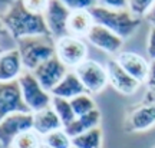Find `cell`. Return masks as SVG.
Listing matches in <instances>:
<instances>
[{"mask_svg": "<svg viewBox=\"0 0 155 148\" xmlns=\"http://www.w3.org/2000/svg\"><path fill=\"white\" fill-rule=\"evenodd\" d=\"M2 25L16 42L28 36L50 35L45 15L30 12L25 2H10L2 13Z\"/></svg>", "mask_w": 155, "mask_h": 148, "instance_id": "1", "label": "cell"}, {"mask_svg": "<svg viewBox=\"0 0 155 148\" xmlns=\"http://www.w3.org/2000/svg\"><path fill=\"white\" fill-rule=\"evenodd\" d=\"M25 71L35 72L40 65L56 56V40L50 35L28 36L16 42Z\"/></svg>", "mask_w": 155, "mask_h": 148, "instance_id": "2", "label": "cell"}, {"mask_svg": "<svg viewBox=\"0 0 155 148\" xmlns=\"http://www.w3.org/2000/svg\"><path fill=\"white\" fill-rule=\"evenodd\" d=\"M89 12H91V15L94 17L95 23L111 29L112 32H115L124 40L131 38L134 33L139 29L141 22H142V19L135 17L129 12V9L111 10V9H106L102 5H99V2Z\"/></svg>", "mask_w": 155, "mask_h": 148, "instance_id": "3", "label": "cell"}, {"mask_svg": "<svg viewBox=\"0 0 155 148\" xmlns=\"http://www.w3.org/2000/svg\"><path fill=\"white\" fill-rule=\"evenodd\" d=\"M19 85L22 89V95L26 105L29 106L30 112H39L42 109H46L52 105V93L48 92L46 89L40 85L33 72L25 71L22 76L19 78Z\"/></svg>", "mask_w": 155, "mask_h": 148, "instance_id": "4", "label": "cell"}, {"mask_svg": "<svg viewBox=\"0 0 155 148\" xmlns=\"http://www.w3.org/2000/svg\"><path fill=\"white\" fill-rule=\"evenodd\" d=\"M56 56L66 65L69 71H75L88 59V45L81 38L68 35L56 40Z\"/></svg>", "mask_w": 155, "mask_h": 148, "instance_id": "5", "label": "cell"}, {"mask_svg": "<svg viewBox=\"0 0 155 148\" xmlns=\"http://www.w3.org/2000/svg\"><path fill=\"white\" fill-rule=\"evenodd\" d=\"M75 72H76V75L79 76L81 82L83 83L88 93L101 92L109 83L106 68L94 59H86L83 63L78 66Z\"/></svg>", "mask_w": 155, "mask_h": 148, "instance_id": "6", "label": "cell"}, {"mask_svg": "<svg viewBox=\"0 0 155 148\" xmlns=\"http://www.w3.org/2000/svg\"><path fill=\"white\" fill-rule=\"evenodd\" d=\"M33 130V114L22 112L2 118L0 124V143L2 148H10L13 141L20 134Z\"/></svg>", "mask_w": 155, "mask_h": 148, "instance_id": "7", "label": "cell"}, {"mask_svg": "<svg viewBox=\"0 0 155 148\" xmlns=\"http://www.w3.org/2000/svg\"><path fill=\"white\" fill-rule=\"evenodd\" d=\"M30 112L22 95V89L17 81L0 83V115L6 118L13 114ZM33 114V112H32Z\"/></svg>", "mask_w": 155, "mask_h": 148, "instance_id": "8", "label": "cell"}, {"mask_svg": "<svg viewBox=\"0 0 155 148\" xmlns=\"http://www.w3.org/2000/svg\"><path fill=\"white\" fill-rule=\"evenodd\" d=\"M72 10L68 9L63 2H49L48 9L45 12V20L48 25L50 36L58 40L69 35L68 32V23Z\"/></svg>", "mask_w": 155, "mask_h": 148, "instance_id": "9", "label": "cell"}, {"mask_svg": "<svg viewBox=\"0 0 155 148\" xmlns=\"http://www.w3.org/2000/svg\"><path fill=\"white\" fill-rule=\"evenodd\" d=\"M155 125V105L154 104H141L135 105L127 114L124 130L127 132H142Z\"/></svg>", "mask_w": 155, "mask_h": 148, "instance_id": "10", "label": "cell"}, {"mask_svg": "<svg viewBox=\"0 0 155 148\" xmlns=\"http://www.w3.org/2000/svg\"><path fill=\"white\" fill-rule=\"evenodd\" d=\"M68 72L69 69L66 68V65L58 56H55L39 66L33 72V75L48 92H52L62 82V79L66 76Z\"/></svg>", "mask_w": 155, "mask_h": 148, "instance_id": "11", "label": "cell"}, {"mask_svg": "<svg viewBox=\"0 0 155 148\" xmlns=\"http://www.w3.org/2000/svg\"><path fill=\"white\" fill-rule=\"evenodd\" d=\"M86 38L94 46H96L98 49L104 50L106 53L118 55L122 52L121 49L124 46V39L119 38L115 32H112L111 29L105 28L102 25L95 23Z\"/></svg>", "mask_w": 155, "mask_h": 148, "instance_id": "12", "label": "cell"}, {"mask_svg": "<svg viewBox=\"0 0 155 148\" xmlns=\"http://www.w3.org/2000/svg\"><path fill=\"white\" fill-rule=\"evenodd\" d=\"M106 72H108V78H109V83H111L114 89L118 91L122 95H132L139 89L141 82H138L135 78H132L124 68H122L116 59H111L106 62Z\"/></svg>", "mask_w": 155, "mask_h": 148, "instance_id": "13", "label": "cell"}, {"mask_svg": "<svg viewBox=\"0 0 155 148\" xmlns=\"http://www.w3.org/2000/svg\"><path fill=\"white\" fill-rule=\"evenodd\" d=\"M116 62L125 69V71L135 78L138 82H147V79L150 76V69H151V62L145 59L144 56L138 55L135 52H128V50H122L121 53L116 55Z\"/></svg>", "mask_w": 155, "mask_h": 148, "instance_id": "14", "label": "cell"}, {"mask_svg": "<svg viewBox=\"0 0 155 148\" xmlns=\"http://www.w3.org/2000/svg\"><path fill=\"white\" fill-rule=\"evenodd\" d=\"M25 72L22 55L17 48L6 49L0 56V81L3 82H15L19 81Z\"/></svg>", "mask_w": 155, "mask_h": 148, "instance_id": "15", "label": "cell"}, {"mask_svg": "<svg viewBox=\"0 0 155 148\" xmlns=\"http://www.w3.org/2000/svg\"><path fill=\"white\" fill-rule=\"evenodd\" d=\"M62 128H63L62 121L59 119L58 114L55 112V109L52 106L33 114V130L42 138L46 137L50 132L62 130Z\"/></svg>", "mask_w": 155, "mask_h": 148, "instance_id": "16", "label": "cell"}, {"mask_svg": "<svg viewBox=\"0 0 155 148\" xmlns=\"http://www.w3.org/2000/svg\"><path fill=\"white\" fill-rule=\"evenodd\" d=\"M52 96H58V98H63V99H71L76 98L82 93H88L86 89L83 86V83L81 82L79 76L76 75L75 71H69L66 73V76L62 79V82L52 91Z\"/></svg>", "mask_w": 155, "mask_h": 148, "instance_id": "17", "label": "cell"}, {"mask_svg": "<svg viewBox=\"0 0 155 148\" xmlns=\"http://www.w3.org/2000/svg\"><path fill=\"white\" fill-rule=\"evenodd\" d=\"M94 25L95 20L89 10H73L69 17L68 32L71 36H75V38L88 36Z\"/></svg>", "mask_w": 155, "mask_h": 148, "instance_id": "18", "label": "cell"}, {"mask_svg": "<svg viewBox=\"0 0 155 148\" xmlns=\"http://www.w3.org/2000/svg\"><path fill=\"white\" fill-rule=\"evenodd\" d=\"M101 125V111L95 109L92 112H89L86 115L76 116V119L73 121L69 126L65 128V131L68 132V135L71 138H75L81 134L91 131L94 128H98Z\"/></svg>", "mask_w": 155, "mask_h": 148, "instance_id": "19", "label": "cell"}, {"mask_svg": "<svg viewBox=\"0 0 155 148\" xmlns=\"http://www.w3.org/2000/svg\"><path fill=\"white\" fill-rule=\"evenodd\" d=\"M102 138L104 132L101 126L94 128L91 131L81 134L78 137L72 138V147L75 148H102Z\"/></svg>", "mask_w": 155, "mask_h": 148, "instance_id": "20", "label": "cell"}, {"mask_svg": "<svg viewBox=\"0 0 155 148\" xmlns=\"http://www.w3.org/2000/svg\"><path fill=\"white\" fill-rule=\"evenodd\" d=\"M50 106L55 109V112L58 114V116H59V119L62 121L63 128L69 126L73 121L76 119V115H75V112H73L71 101L63 99V98H58V96H53V98H52V105H50Z\"/></svg>", "mask_w": 155, "mask_h": 148, "instance_id": "21", "label": "cell"}, {"mask_svg": "<svg viewBox=\"0 0 155 148\" xmlns=\"http://www.w3.org/2000/svg\"><path fill=\"white\" fill-rule=\"evenodd\" d=\"M43 144V138L39 135L35 130L26 131L20 134L13 141L10 148H40Z\"/></svg>", "mask_w": 155, "mask_h": 148, "instance_id": "22", "label": "cell"}, {"mask_svg": "<svg viewBox=\"0 0 155 148\" xmlns=\"http://www.w3.org/2000/svg\"><path fill=\"white\" fill-rule=\"evenodd\" d=\"M71 105H72L73 112H75V115L76 116L86 115V114H89V112L98 109V108H96V104H95V101L92 99V96H91L89 93H82V95L76 96V98L71 99Z\"/></svg>", "mask_w": 155, "mask_h": 148, "instance_id": "23", "label": "cell"}, {"mask_svg": "<svg viewBox=\"0 0 155 148\" xmlns=\"http://www.w3.org/2000/svg\"><path fill=\"white\" fill-rule=\"evenodd\" d=\"M43 144L52 148H72V138L68 135L65 128H62L43 137Z\"/></svg>", "mask_w": 155, "mask_h": 148, "instance_id": "24", "label": "cell"}, {"mask_svg": "<svg viewBox=\"0 0 155 148\" xmlns=\"http://www.w3.org/2000/svg\"><path fill=\"white\" fill-rule=\"evenodd\" d=\"M152 5H154V2H151V0H131V2H128V9L135 17L142 19V17H147Z\"/></svg>", "mask_w": 155, "mask_h": 148, "instance_id": "25", "label": "cell"}, {"mask_svg": "<svg viewBox=\"0 0 155 148\" xmlns=\"http://www.w3.org/2000/svg\"><path fill=\"white\" fill-rule=\"evenodd\" d=\"M142 102L155 105V60L151 62L150 76L147 79V92H145V96L142 99Z\"/></svg>", "mask_w": 155, "mask_h": 148, "instance_id": "26", "label": "cell"}, {"mask_svg": "<svg viewBox=\"0 0 155 148\" xmlns=\"http://www.w3.org/2000/svg\"><path fill=\"white\" fill-rule=\"evenodd\" d=\"M68 6L69 10H91L94 6H96L98 2H92V0H65L63 2Z\"/></svg>", "mask_w": 155, "mask_h": 148, "instance_id": "27", "label": "cell"}, {"mask_svg": "<svg viewBox=\"0 0 155 148\" xmlns=\"http://www.w3.org/2000/svg\"><path fill=\"white\" fill-rule=\"evenodd\" d=\"M147 53L151 62L155 60V28H150V32L147 36Z\"/></svg>", "mask_w": 155, "mask_h": 148, "instance_id": "28", "label": "cell"}, {"mask_svg": "<svg viewBox=\"0 0 155 148\" xmlns=\"http://www.w3.org/2000/svg\"><path fill=\"white\" fill-rule=\"evenodd\" d=\"M48 3H49V2H29V0H26V2H25V6H26L30 12H33V13L45 15V12L48 9Z\"/></svg>", "mask_w": 155, "mask_h": 148, "instance_id": "29", "label": "cell"}, {"mask_svg": "<svg viewBox=\"0 0 155 148\" xmlns=\"http://www.w3.org/2000/svg\"><path fill=\"white\" fill-rule=\"evenodd\" d=\"M99 5H102L106 9H111V10L128 9V2H124V0H104V2H99Z\"/></svg>", "mask_w": 155, "mask_h": 148, "instance_id": "30", "label": "cell"}, {"mask_svg": "<svg viewBox=\"0 0 155 148\" xmlns=\"http://www.w3.org/2000/svg\"><path fill=\"white\" fill-rule=\"evenodd\" d=\"M145 19L148 20V23L151 25V28H155V2H154V5H152L151 10L148 12V15H147Z\"/></svg>", "mask_w": 155, "mask_h": 148, "instance_id": "31", "label": "cell"}, {"mask_svg": "<svg viewBox=\"0 0 155 148\" xmlns=\"http://www.w3.org/2000/svg\"><path fill=\"white\" fill-rule=\"evenodd\" d=\"M40 148H52V147H49V145H46V144H42V147Z\"/></svg>", "mask_w": 155, "mask_h": 148, "instance_id": "32", "label": "cell"}, {"mask_svg": "<svg viewBox=\"0 0 155 148\" xmlns=\"http://www.w3.org/2000/svg\"><path fill=\"white\" fill-rule=\"evenodd\" d=\"M152 148H155V145H154V147H152Z\"/></svg>", "mask_w": 155, "mask_h": 148, "instance_id": "33", "label": "cell"}, {"mask_svg": "<svg viewBox=\"0 0 155 148\" xmlns=\"http://www.w3.org/2000/svg\"><path fill=\"white\" fill-rule=\"evenodd\" d=\"M72 148H75V147H72Z\"/></svg>", "mask_w": 155, "mask_h": 148, "instance_id": "34", "label": "cell"}]
</instances>
